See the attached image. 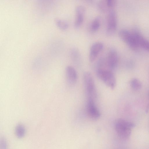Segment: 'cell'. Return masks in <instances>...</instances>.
I'll return each mask as SVG.
<instances>
[{
  "instance_id": "52a82bcc",
  "label": "cell",
  "mask_w": 149,
  "mask_h": 149,
  "mask_svg": "<svg viewBox=\"0 0 149 149\" xmlns=\"http://www.w3.org/2000/svg\"><path fill=\"white\" fill-rule=\"evenodd\" d=\"M118 61V54L116 50L113 48L110 49L107 54L106 63L108 67L113 69L116 66Z\"/></svg>"
},
{
  "instance_id": "6da1fadb",
  "label": "cell",
  "mask_w": 149,
  "mask_h": 149,
  "mask_svg": "<svg viewBox=\"0 0 149 149\" xmlns=\"http://www.w3.org/2000/svg\"><path fill=\"white\" fill-rule=\"evenodd\" d=\"M135 126L132 122L119 118L115 123V128L118 136L122 139H126L129 138L131 133L132 129Z\"/></svg>"
},
{
  "instance_id": "ba28073f",
  "label": "cell",
  "mask_w": 149,
  "mask_h": 149,
  "mask_svg": "<svg viewBox=\"0 0 149 149\" xmlns=\"http://www.w3.org/2000/svg\"><path fill=\"white\" fill-rule=\"evenodd\" d=\"M85 11V7L81 5L77 6L75 10V15L74 23L75 28H79L82 24Z\"/></svg>"
},
{
  "instance_id": "7a4b0ae2",
  "label": "cell",
  "mask_w": 149,
  "mask_h": 149,
  "mask_svg": "<svg viewBox=\"0 0 149 149\" xmlns=\"http://www.w3.org/2000/svg\"><path fill=\"white\" fill-rule=\"evenodd\" d=\"M98 78L110 88L113 89L116 85V79L113 73L110 70L99 68L97 71Z\"/></svg>"
},
{
  "instance_id": "5b68a950",
  "label": "cell",
  "mask_w": 149,
  "mask_h": 149,
  "mask_svg": "<svg viewBox=\"0 0 149 149\" xmlns=\"http://www.w3.org/2000/svg\"><path fill=\"white\" fill-rule=\"evenodd\" d=\"M117 25L116 13L113 9L108 12L107 17V27L106 32L109 35H111L115 31Z\"/></svg>"
},
{
  "instance_id": "5bb4252c",
  "label": "cell",
  "mask_w": 149,
  "mask_h": 149,
  "mask_svg": "<svg viewBox=\"0 0 149 149\" xmlns=\"http://www.w3.org/2000/svg\"><path fill=\"white\" fill-rule=\"evenodd\" d=\"M130 84L131 87L135 90H140L142 87L141 82L139 80L136 78L132 79L130 81Z\"/></svg>"
},
{
  "instance_id": "e0dca14e",
  "label": "cell",
  "mask_w": 149,
  "mask_h": 149,
  "mask_svg": "<svg viewBox=\"0 0 149 149\" xmlns=\"http://www.w3.org/2000/svg\"><path fill=\"white\" fill-rule=\"evenodd\" d=\"M1 149H7V144L4 139L1 141Z\"/></svg>"
},
{
  "instance_id": "3957f363",
  "label": "cell",
  "mask_w": 149,
  "mask_h": 149,
  "mask_svg": "<svg viewBox=\"0 0 149 149\" xmlns=\"http://www.w3.org/2000/svg\"><path fill=\"white\" fill-rule=\"evenodd\" d=\"M83 79L88 98L94 100L96 97L97 93L94 80L91 74L88 72H85L83 75Z\"/></svg>"
},
{
  "instance_id": "7c38bea8",
  "label": "cell",
  "mask_w": 149,
  "mask_h": 149,
  "mask_svg": "<svg viewBox=\"0 0 149 149\" xmlns=\"http://www.w3.org/2000/svg\"><path fill=\"white\" fill-rule=\"evenodd\" d=\"M101 23V18L96 17L93 21L91 25V29L93 32H96L100 28Z\"/></svg>"
},
{
  "instance_id": "2e32d148",
  "label": "cell",
  "mask_w": 149,
  "mask_h": 149,
  "mask_svg": "<svg viewBox=\"0 0 149 149\" xmlns=\"http://www.w3.org/2000/svg\"><path fill=\"white\" fill-rule=\"evenodd\" d=\"M107 4L110 9H112V8L114 7L116 4V0H106Z\"/></svg>"
},
{
  "instance_id": "8fae6325",
  "label": "cell",
  "mask_w": 149,
  "mask_h": 149,
  "mask_svg": "<svg viewBox=\"0 0 149 149\" xmlns=\"http://www.w3.org/2000/svg\"><path fill=\"white\" fill-rule=\"evenodd\" d=\"M139 47L149 51V41L136 32L133 33Z\"/></svg>"
},
{
  "instance_id": "8992f818",
  "label": "cell",
  "mask_w": 149,
  "mask_h": 149,
  "mask_svg": "<svg viewBox=\"0 0 149 149\" xmlns=\"http://www.w3.org/2000/svg\"><path fill=\"white\" fill-rule=\"evenodd\" d=\"M86 111L88 116L93 120H97L100 117V112L96 107L94 100L92 98H88Z\"/></svg>"
},
{
  "instance_id": "9a60e30c",
  "label": "cell",
  "mask_w": 149,
  "mask_h": 149,
  "mask_svg": "<svg viewBox=\"0 0 149 149\" xmlns=\"http://www.w3.org/2000/svg\"><path fill=\"white\" fill-rule=\"evenodd\" d=\"M55 22L57 26L61 29L65 30L68 27V24L65 21L56 19L55 20Z\"/></svg>"
},
{
  "instance_id": "277c9868",
  "label": "cell",
  "mask_w": 149,
  "mask_h": 149,
  "mask_svg": "<svg viewBox=\"0 0 149 149\" xmlns=\"http://www.w3.org/2000/svg\"><path fill=\"white\" fill-rule=\"evenodd\" d=\"M119 36L121 40L133 50H136L139 47L133 33L125 29H122L119 31Z\"/></svg>"
},
{
  "instance_id": "4fadbf2b",
  "label": "cell",
  "mask_w": 149,
  "mask_h": 149,
  "mask_svg": "<svg viewBox=\"0 0 149 149\" xmlns=\"http://www.w3.org/2000/svg\"><path fill=\"white\" fill-rule=\"evenodd\" d=\"M25 132V128L23 125L19 124L16 126L15 129V133L18 137L21 138L24 136Z\"/></svg>"
},
{
  "instance_id": "30bf717a",
  "label": "cell",
  "mask_w": 149,
  "mask_h": 149,
  "mask_svg": "<svg viewBox=\"0 0 149 149\" xmlns=\"http://www.w3.org/2000/svg\"><path fill=\"white\" fill-rule=\"evenodd\" d=\"M103 45L101 42H96L91 46L90 51L89 59L91 62H93L96 58L98 54L102 51Z\"/></svg>"
},
{
  "instance_id": "9c48e42d",
  "label": "cell",
  "mask_w": 149,
  "mask_h": 149,
  "mask_svg": "<svg viewBox=\"0 0 149 149\" xmlns=\"http://www.w3.org/2000/svg\"><path fill=\"white\" fill-rule=\"evenodd\" d=\"M65 74L68 83L71 85H75L78 79L77 74L75 68L71 66H67L65 68Z\"/></svg>"
}]
</instances>
